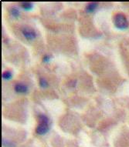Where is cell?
<instances>
[{"label":"cell","instance_id":"52a82bcc","mask_svg":"<svg viewBox=\"0 0 129 147\" xmlns=\"http://www.w3.org/2000/svg\"><path fill=\"white\" fill-rule=\"evenodd\" d=\"M10 14L12 15L13 17H19L20 15V12L19 9L16 7H15V6H12L11 9H10Z\"/></svg>","mask_w":129,"mask_h":147},{"label":"cell","instance_id":"3957f363","mask_svg":"<svg viewBox=\"0 0 129 147\" xmlns=\"http://www.w3.org/2000/svg\"><path fill=\"white\" fill-rule=\"evenodd\" d=\"M22 32L25 38L28 40H33L37 38V36L36 31L31 28H25L22 30Z\"/></svg>","mask_w":129,"mask_h":147},{"label":"cell","instance_id":"277c9868","mask_svg":"<svg viewBox=\"0 0 129 147\" xmlns=\"http://www.w3.org/2000/svg\"><path fill=\"white\" fill-rule=\"evenodd\" d=\"M15 91L19 93H26L28 92V87L22 83H16L14 86Z\"/></svg>","mask_w":129,"mask_h":147},{"label":"cell","instance_id":"ba28073f","mask_svg":"<svg viewBox=\"0 0 129 147\" xmlns=\"http://www.w3.org/2000/svg\"><path fill=\"white\" fill-rule=\"evenodd\" d=\"M2 145L4 147H15V144L13 142H12L10 140H5V139L2 140Z\"/></svg>","mask_w":129,"mask_h":147},{"label":"cell","instance_id":"5b68a950","mask_svg":"<svg viewBox=\"0 0 129 147\" xmlns=\"http://www.w3.org/2000/svg\"><path fill=\"white\" fill-rule=\"evenodd\" d=\"M98 6V3H94V2H93V3H88L87 6H86L85 9L86 11L88 12H94Z\"/></svg>","mask_w":129,"mask_h":147},{"label":"cell","instance_id":"9c48e42d","mask_svg":"<svg viewBox=\"0 0 129 147\" xmlns=\"http://www.w3.org/2000/svg\"><path fill=\"white\" fill-rule=\"evenodd\" d=\"M2 77H3V79H4L5 80H11V78L12 77V72H10V71H5V72H3Z\"/></svg>","mask_w":129,"mask_h":147},{"label":"cell","instance_id":"7a4b0ae2","mask_svg":"<svg viewBox=\"0 0 129 147\" xmlns=\"http://www.w3.org/2000/svg\"><path fill=\"white\" fill-rule=\"evenodd\" d=\"M114 24L118 29H126L129 26L127 17L122 12L117 13L114 16Z\"/></svg>","mask_w":129,"mask_h":147},{"label":"cell","instance_id":"8fae6325","mask_svg":"<svg viewBox=\"0 0 129 147\" xmlns=\"http://www.w3.org/2000/svg\"><path fill=\"white\" fill-rule=\"evenodd\" d=\"M50 59H51V56L50 55H45L43 56V60L45 63H48V62H50Z\"/></svg>","mask_w":129,"mask_h":147},{"label":"cell","instance_id":"30bf717a","mask_svg":"<svg viewBox=\"0 0 129 147\" xmlns=\"http://www.w3.org/2000/svg\"><path fill=\"white\" fill-rule=\"evenodd\" d=\"M39 86L42 88H46V87L48 86V82L44 78H40L39 79Z\"/></svg>","mask_w":129,"mask_h":147},{"label":"cell","instance_id":"8992f818","mask_svg":"<svg viewBox=\"0 0 129 147\" xmlns=\"http://www.w3.org/2000/svg\"><path fill=\"white\" fill-rule=\"evenodd\" d=\"M20 5H21V7L23 9L26 10V11L31 10L33 9V4L32 3H29V2H22V3H20Z\"/></svg>","mask_w":129,"mask_h":147},{"label":"cell","instance_id":"6da1fadb","mask_svg":"<svg viewBox=\"0 0 129 147\" xmlns=\"http://www.w3.org/2000/svg\"><path fill=\"white\" fill-rule=\"evenodd\" d=\"M39 123L36 129V132L37 134L44 135L48 133L50 130L49 118L44 114H40L39 115Z\"/></svg>","mask_w":129,"mask_h":147}]
</instances>
